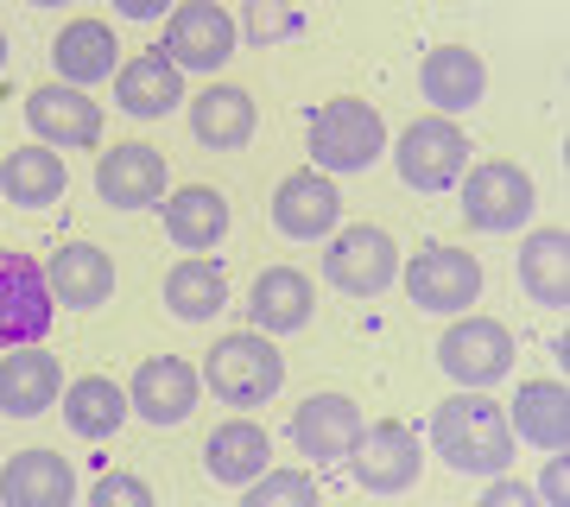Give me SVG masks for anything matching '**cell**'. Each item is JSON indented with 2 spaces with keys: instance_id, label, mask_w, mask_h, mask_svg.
<instances>
[{
  "instance_id": "cell-9",
  "label": "cell",
  "mask_w": 570,
  "mask_h": 507,
  "mask_svg": "<svg viewBox=\"0 0 570 507\" xmlns=\"http://www.w3.org/2000/svg\"><path fill=\"white\" fill-rule=\"evenodd\" d=\"M463 216L482 235H508V228H527V216H532V178L520 172V165H508V159H482V165H469L463 172Z\"/></svg>"
},
{
  "instance_id": "cell-20",
  "label": "cell",
  "mask_w": 570,
  "mask_h": 507,
  "mask_svg": "<svg viewBox=\"0 0 570 507\" xmlns=\"http://www.w3.org/2000/svg\"><path fill=\"white\" fill-rule=\"evenodd\" d=\"M115 101H121L134 121H165L184 101V70L165 51H140L115 70Z\"/></svg>"
},
{
  "instance_id": "cell-38",
  "label": "cell",
  "mask_w": 570,
  "mask_h": 507,
  "mask_svg": "<svg viewBox=\"0 0 570 507\" xmlns=\"http://www.w3.org/2000/svg\"><path fill=\"white\" fill-rule=\"evenodd\" d=\"M0 70H7V32H0Z\"/></svg>"
},
{
  "instance_id": "cell-19",
  "label": "cell",
  "mask_w": 570,
  "mask_h": 507,
  "mask_svg": "<svg viewBox=\"0 0 570 507\" xmlns=\"http://www.w3.org/2000/svg\"><path fill=\"white\" fill-rule=\"evenodd\" d=\"M165 235L184 247V254H216L228 235V197L209 191V184H184V191H165L159 203Z\"/></svg>"
},
{
  "instance_id": "cell-10",
  "label": "cell",
  "mask_w": 570,
  "mask_h": 507,
  "mask_svg": "<svg viewBox=\"0 0 570 507\" xmlns=\"http://www.w3.org/2000/svg\"><path fill=\"white\" fill-rule=\"evenodd\" d=\"M51 280L32 254H0V349H26L51 337Z\"/></svg>"
},
{
  "instance_id": "cell-11",
  "label": "cell",
  "mask_w": 570,
  "mask_h": 507,
  "mask_svg": "<svg viewBox=\"0 0 570 507\" xmlns=\"http://www.w3.org/2000/svg\"><path fill=\"white\" fill-rule=\"evenodd\" d=\"M348 464H355V482H362L367 495H406V488L425 476V450H419V438H412L400 419H381V426H362Z\"/></svg>"
},
{
  "instance_id": "cell-16",
  "label": "cell",
  "mask_w": 570,
  "mask_h": 507,
  "mask_svg": "<svg viewBox=\"0 0 570 507\" xmlns=\"http://www.w3.org/2000/svg\"><path fill=\"white\" fill-rule=\"evenodd\" d=\"M26 121L45 146H96L102 140V101H89V89H70V82H45L26 96Z\"/></svg>"
},
{
  "instance_id": "cell-6",
  "label": "cell",
  "mask_w": 570,
  "mask_h": 507,
  "mask_svg": "<svg viewBox=\"0 0 570 507\" xmlns=\"http://www.w3.org/2000/svg\"><path fill=\"white\" fill-rule=\"evenodd\" d=\"M438 368H444L463 393H489L494 381H508V368H513L508 324H494V318H469L463 311V318L438 337Z\"/></svg>"
},
{
  "instance_id": "cell-24",
  "label": "cell",
  "mask_w": 570,
  "mask_h": 507,
  "mask_svg": "<svg viewBox=\"0 0 570 507\" xmlns=\"http://www.w3.org/2000/svg\"><path fill=\"white\" fill-rule=\"evenodd\" d=\"M254 330L261 337H292V330L311 324V311H317V292L298 266H266L261 280H254Z\"/></svg>"
},
{
  "instance_id": "cell-14",
  "label": "cell",
  "mask_w": 570,
  "mask_h": 507,
  "mask_svg": "<svg viewBox=\"0 0 570 507\" xmlns=\"http://www.w3.org/2000/svg\"><path fill=\"white\" fill-rule=\"evenodd\" d=\"M336 223H343V197H336V184L324 172L279 178V191H273V228H279L285 242H330Z\"/></svg>"
},
{
  "instance_id": "cell-39",
  "label": "cell",
  "mask_w": 570,
  "mask_h": 507,
  "mask_svg": "<svg viewBox=\"0 0 570 507\" xmlns=\"http://www.w3.org/2000/svg\"><path fill=\"white\" fill-rule=\"evenodd\" d=\"M32 7H70V0H32Z\"/></svg>"
},
{
  "instance_id": "cell-8",
  "label": "cell",
  "mask_w": 570,
  "mask_h": 507,
  "mask_svg": "<svg viewBox=\"0 0 570 507\" xmlns=\"http://www.w3.org/2000/svg\"><path fill=\"white\" fill-rule=\"evenodd\" d=\"M406 299L419 311H431V318H463L469 304L482 299V266L463 247L431 242L406 261Z\"/></svg>"
},
{
  "instance_id": "cell-28",
  "label": "cell",
  "mask_w": 570,
  "mask_h": 507,
  "mask_svg": "<svg viewBox=\"0 0 570 507\" xmlns=\"http://www.w3.org/2000/svg\"><path fill=\"white\" fill-rule=\"evenodd\" d=\"M254 96L247 89H235V82H216V89H204V96L190 101V134L209 146V153H242L247 140H254Z\"/></svg>"
},
{
  "instance_id": "cell-3",
  "label": "cell",
  "mask_w": 570,
  "mask_h": 507,
  "mask_svg": "<svg viewBox=\"0 0 570 507\" xmlns=\"http://www.w3.org/2000/svg\"><path fill=\"white\" fill-rule=\"evenodd\" d=\"M204 387L223 406H266L285 387V355L261 330H235L204 355Z\"/></svg>"
},
{
  "instance_id": "cell-13",
  "label": "cell",
  "mask_w": 570,
  "mask_h": 507,
  "mask_svg": "<svg viewBox=\"0 0 570 507\" xmlns=\"http://www.w3.org/2000/svg\"><path fill=\"white\" fill-rule=\"evenodd\" d=\"M197 387H204V374L184 355H146L134 368V381H127V406L140 412L146 426H184L190 406H197Z\"/></svg>"
},
{
  "instance_id": "cell-33",
  "label": "cell",
  "mask_w": 570,
  "mask_h": 507,
  "mask_svg": "<svg viewBox=\"0 0 570 507\" xmlns=\"http://www.w3.org/2000/svg\"><path fill=\"white\" fill-rule=\"evenodd\" d=\"M242 507H324L305 469H266L242 488Z\"/></svg>"
},
{
  "instance_id": "cell-15",
  "label": "cell",
  "mask_w": 570,
  "mask_h": 507,
  "mask_svg": "<svg viewBox=\"0 0 570 507\" xmlns=\"http://www.w3.org/2000/svg\"><path fill=\"white\" fill-rule=\"evenodd\" d=\"M165 191H171L165 153L146 146V140L115 146V153H102V165H96V197L115 203V209H153V203H165Z\"/></svg>"
},
{
  "instance_id": "cell-5",
  "label": "cell",
  "mask_w": 570,
  "mask_h": 507,
  "mask_svg": "<svg viewBox=\"0 0 570 507\" xmlns=\"http://www.w3.org/2000/svg\"><path fill=\"white\" fill-rule=\"evenodd\" d=\"M469 134L444 115H425V121H406L400 146H393V165H400V184L412 191H456L469 172Z\"/></svg>"
},
{
  "instance_id": "cell-22",
  "label": "cell",
  "mask_w": 570,
  "mask_h": 507,
  "mask_svg": "<svg viewBox=\"0 0 570 507\" xmlns=\"http://www.w3.org/2000/svg\"><path fill=\"white\" fill-rule=\"evenodd\" d=\"M0 507H77V476L58 450H20L0 469Z\"/></svg>"
},
{
  "instance_id": "cell-17",
  "label": "cell",
  "mask_w": 570,
  "mask_h": 507,
  "mask_svg": "<svg viewBox=\"0 0 570 507\" xmlns=\"http://www.w3.org/2000/svg\"><path fill=\"white\" fill-rule=\"evenodd\" d=\"M58 400H63V368L45 343H26V349L0 355V412L7 419H39Z\"/></svg>"
},
{
  "instance_id": "cell-2",
  "label": "cell",
  "mask_w": 570,
  "mask_h": 507,
  "mask_svg": "<svg viewBox=\"0 0 570 507\" xmlns=\"http://www.w3.org/2000/svg\"><path fill=\"white\" fill-rule=\"evenodd\" d=\"M305 146H311V172H324V178H336V172H367V165L387 153V121H381L374 101L336 96L311 115Z\"/></svg>"
},
{
  "instance_id": "cell-31",
  "label": "cell",
  "mask_w": 570,
  "mask_h": 507,
  "mask_svg": "<svg viewBox=\"0 0 570 507\" xmlns=\"http://www.w3.org/2000/svg\"><path fill=\"white\" fill-rule=\"evenodd\" d=\"M127 387L102 381V374H89V381L63 387V426L77 431V438H115L127 426Z\"/></svg>"
},
{
  "instance_id": "cell-12",
  "label": "cell",
  "mask_w": 570,
  "mask_h": 507,
  "mask_svg": "<svg viewBox=\"0 0 570 507\" xmlns=\"http://www.w3.org/2000/svg\"><path fill=\"white\" fill-rule=\"evenodd\" d=\"M362 406L348 400V393H311L298 412H292V445H298V457L317 469H336L348 464V450H355V438H362Z\"/></svg>"
},
{
  "instance_id": "cell-37",
  "label": "cell",
  "mask_w": 570,
  "mask_h": 507,
  "mask_svg": "<svg viewBox=\"0 0 570 507\" xmlns=\"http://www.w3.org/2000/svg\"><path fill=\"white\" fill-rule=\"evenodd\" d=\"M171 7H178V0H115V13H121V20H165V13H171Z\"/></svg>"
},
{
  "instance_id": "cell-27",
  "label": "cell",
  "mask_w": 570,
  "mask_h": 507,
  "mask_svg": "<svg viewBox=\"0 0 570 507\" xmlns=\"http://www.w3.org/2000/svg\"><path fill=\"white\" fill-rule=\"evenodd\" d=\"M63 184H70V172H63V153L58 146H20V153H7L0 159V197L20 203V209H51V203L63 197Z\"/></svg>"
},
{
  "instance_id": "cell-25",
  "label": "cell",
  "mask_w": 570,
  "mask_h": 507,
  "mask_svg": "<svg viewBox=\"0 0 570 507\" xmlns=\"http://www.w3.org/2000/svg\"><path fill=\"white\" fill-rule=\"evenodd\" d=\"M51 64H58V77L70 89H96L102 77L121 70V45H115V32L102 20H70L58 32V45H51Z\"/></svg>"
},
{
  "instance_id": "cell-18",
  "label": "cell",
  "mask_w": 570,
  "mask_h": 507,
  "mask_svg": "<svg viewBox=\"0 0 570 507\" xmlns=\"http://www.w3.org/2000/svg\"><path fill=\"white\" fill-rule=\"evenodd\" d=\"M419 89L438 115H469V108H482L489 96V64L475 58L469 45H431L425 64H419Z\"/></svg>"
},
{
  "instance_id": "cell-23",
  "label": "cell",
  "mask_w": 570,
  "mask_h": 507,
  "mask_svg": "<svg viewBox=\"0 0 570 507\" xmlns=\"http://www.w3.org/2000/svg\"><path fill=\"white\" fill-rule=\"evenodd\" d=\"M45 280H51V299L58 304H70V311H96V304H108V292H115V261H108L96 242H70V247L51 254Z\"/></svg>"
},
{
  "instance_id": "cell-34",
  "label": "cell",
  "mask_w": 570,
  "mask_h": 507,
  "mask_svg": "<svg viewBox=\"0 0 570 507\" xmlns=\"http://www.w3.org/2000/svg\"><path fill=\"white\" fill-rule=\"evenodd\" d=\"M89 507H153V488H146L140 476L115 469V476H96V488H89Z\"/></svg>"
},
{
  "instance_id": "cell-36",
  "label": "cell",
  "mask_w": 570,
  "mask_h": 507,
  "mask_svg": "<svg viewBox=\"0 0 570 507\" xmlns=\"http://www.w3.org/2000/svg\"><path fill=\"white\" fill-rule=\"evenodd\" d=\"M475 507H539V495L527 482H513V476H489V488H482Z\"/></svg>"
},
{
  "instance_id": "cell-35",
  "label": "cell",
  "mask_w": 570,
  "mask_h": 507,
  "mask_svg": "<svg viewBox=\"0 0 570 507\" xmlns=\"http://www.w3.org/2000/svg\"><path fill=\"white\" fill-rule=\"evenodd\" d=\"M532 495H539V507H570V457H546Z\"/></svg>"
},
{
  "instance_id": "cell-26",
  "label": "cell",
  "mask_w": 570,
  "mask_h": 507,
  "mask_svg": "<svg viewBox=\"0 0 570 507\" xmlns=\"http://www.w3.org/2000/svg\"><path fill=\"white\" fill-rule=\"evenodd\" d=\"M204 469H209L223 488H247L254 476H266V469H273V438H266L254 419H228V426L209 431Z\"/></svg>"
},
{
  "instance_id": "cell-29",
  "label": "cell",
  "mask_w": 570,
  "mask_h": 507,
  "mask_svg": "<svg viewBox=\"0 0 570 507\" xmlns=\"http://www.w3.org/2000/svg\"><path fill=\"white\" fill-rule=\"evenodd\" d=\"M165 304H171V318L178 324H204V318H216L228 304V273L216 254H190V261H178L171 273H165Z\"/></svg>"
},
{
  "instance_id": "cell-1",
  "label": "cell",
  "mask_w": 570,
  "mask_h": 507,
  "mask_svg": "<svg viewBox=\"0 0 570 507\" xmlns=\"http://www.w3.org/2000/svg\"><path fill=\"white\" fill-rule=\"evenodd\" d=\"M431 450L456 476H508L513 464V426L489 393H450L431 412Z\"/></svg>"
},
{
  "instance_id": "cell-4",
  "label": "cell",
  "mask_w": 570,
  "mask_h": 507,
  "mask_svg": "<svg viewBox=\"0 0 570 507\" xmlns=\"http://www.w3.org/2000/svg\"><path fill=\"white\" fill-rule=\"evenodd\" d=\"M235 45H242V32H235V13H228V7H216V0H178V7L165 13L159 51L178 64V70L216 77V70L235 58Z\"/></svg>"
},
{
  "instance_id": "cell-7",
  "label": "cell",
  "mask_w": 570,
  "mask_h": 507,
  "mask_svg": "<svg viewBox=\"0 0 570 507\" xmlns=\"http://www.w3.org/2000/svg\"><path fill=\"white\" fill-rule=\"evenodd\" d=\"M324 280L336 292H348V299H381L400 280V247H393L387 228H374V223L336 228L324 247Z\"/></svg>"
},
{
  "instance_id": "cell-30",
  "label": "cell",
  "mask_w": 570,
  "mask_h": 507,
  "mask_svg": "<svg viewBox=\"0 0 570 507\" xmlns=\"http://www.w3.org/2000/svg\"><path fill=\"white\" fill-rule=\"evenodd\" d=\"M520 285H527V299L546 304V311H564L570 304V235L564 228L527 235V247H520Z\"/></svg>"
},
{
  "instance_id": "cell-21",
  "label": "cell",
  "mask_w": 570,
  "mask_h": 507,
  "mask_svg": "<svg viewBox=\"0 0 570 507\" xmlns=\"http://www.w3.org/2000/svg\"><path fill=\"white\" fill-rule=\"evenodd\" d=\"M513 438L539 445L546 457H570V387L564 381H527L508 406Z\"/></svg>"
},
{
  "instance_id": "cell-32",
  "label": "cell",
  "mask_w": 570,
  "mask_h": 507,
  "mask_svg": "<svg viewBox=\"0 0 570 507\" xmlns=\"http://www.w3.org/2000/svg\"><path fill=\"white\" fill-rule=\"evenodd\" d=\"M235 32L261 51V45L298 39V32H305V13H298V0H247L242 20H235Z\"/></svg>"
}]
</instances>
